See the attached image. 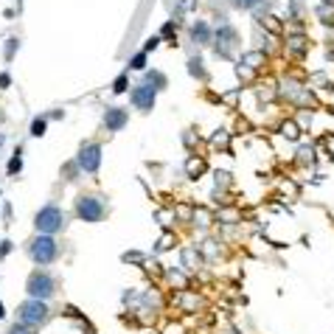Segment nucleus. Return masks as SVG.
Instances as JSON below:
<instances>
[{"label":"nucleus","mask_w":334,"mask_h":334,"mask_svg":"<svg viewBox=\"0 0 334 334\" xmlns=\"http://www.w3.org/2000/svg\"><path fill=\"white\" fill-rule=\"evenodd\" d=\"M146 85L152 87V90H163L166 87V76L163 73H146Z\"/></svg>","instance_id":"nucleus-10"},{"label":"nucleus","mask_w":334,"mask_h":334,"mask_svg":"<svg viewBox=\"0 0 334 334\" xmlns=\"http://www.w3.org/2000/svg\"><path fill=\"white\" fill-rule=\"evenodd\" d=\"M326 3H329V6H334V0H326Z\"/></svg>","instance_id":"nucleus-22"},{"label":"nucleus","mask_w":334,"mask_h":334,"mask_svg":"<svg viewBox=\"0 0 334 334\" xmlns=\"http://www.w3.org/2000/svg\"><path fill=\"white\" fill-rule=\"evenodd\" d=\"M9 334H34V329L28 323H17V326H11L9 329Z\"/></svg>","instance_id":"nucleus-16"},{"label":"nucleus","mask_w":334,"mask_h":334,"mask_svg":"<svg viewBox=\"0 0 334 334\" xmlns=\"http://www.w3.org/2000/svg\"><path fill=\"white\" fill-rule=\"evenodd\" d=\"M3 317H6V309H3V303H0V320H3Z\"/></svg>","instance_id":"nucleus-20"},{"label":"nucleus","mask_w":334,"mask_h":334,"mask_svg":"<svg viewBox=\"0 0 334 334\" xmlns=\"http://www.w3.org/2000/svg\"><path fill=\"white\" fill-rule=\"evenodd\" d=\"M127 87H129V79H127V73H121V76L112 82V93H127Z\"/></svg>","instance_id":"nucleus-12"},{"label":"nucleus","mask_w":334,"mask_h":334,"mask_svg":"<svg viewBox=\"0 0 334 334\" xmlns=\"http://www.w3.org/2000/svg\"><path fill=\"white\" fill-rule=\"evenodd\" d=\"M189 68H191V76H202V73H205V70H202V59H197V56L189 62Z\"/></svg>","instance_id":"nucleus-15"},{"label":"nucleus","mask_w":334,"mask_h":334,"mask_svg":"<svg viewBox=\"0 0 334 334\" xmlns=\"http://www.w3.org/2000/svg\"><path fill=\"white\" fill-rule=\"evenodd\" d=\"M3 143H6V138H3V135H0V149H3Z\"/></svg>","instance_id":"nucleus-21"},{"label":"nucleus","mask_w":334,"mask_h":334,"mask_svg":"<svg viewBox=\"0 0 334 334\" xmlns=\"http://www.w3.org/2000/svg\"><path fill=\"white\" fill-rule=\"evenodd\" d=\"M129 68H132V70H143L146 68V51L143 53H135V56L129 59Z\"/></svg>","instance_id":"nucleus-14"},{"label":"nucleus","mask_w":334,"mask_h":334,"mask_svg":"<svg viewBox=\"0 0 334 334\" xmlns=\"http://www.w3.org/2000/svg\"><path fill=\"white\" fill-rule=\"evenodd\" d=\"M20 169H23V152H14V157H11V163H9V174H17Z\"/></svg>","instance_id":"nucleus-13"},{"label":"nucleus","mask_w":334,"mask_h":334,"mask_svg":"<svg viewBox=\"0 0 334 334\" xmlns=\"http://www.w3.org/2000/svg\"><path fill=\"white\" fill-rule=\"evenodd\" d=\"M76 166H79V172L95 174L98 172V166H101V146L98 143L82 146V152H79V157H76Z\"/></svg>","instance_id":"nucleus-6"},{"label":"nucleus","mask_w":334,"mask_h":334,"mask_svg":"<svg viewBox=\"0 0 334 334\" xmlns=\"http://www.w3.org/2000/svg\"><path fill=\"white\" fill-rule=\"evenodd\" d=\"M28 256H31V261H34V264H40V267L53 264V261L59 258V244L53 241V236L40 233V236L28 244Z\"/></svg>","instance_id":"nucleus-1"},{"label":"nucleus","mask_w":334,"mask_h":334,"mask_svg":"<svg viewBox=\"0 0 334 334\" xmlns=\"http://www.w3.org/2000/svg\"><path fill=\"white\" fill-rule=\"evenodd\" d=\"M45 129H48V121H45V118H34V121H31V135H34V138H43Z\"/></svg>","instance_id":"nucleus-11"},{"label":"nucleus","mask_w":334,"mask_h":334,"mask_svg":"<svg viewBox=\"0 0 334 334\" xmlns=\"http://www.w3.org/2000/svg\"><path fill=\"white\" fill-rule=\"evenodd\" d=\"M154 95H157V90H152L149 85L132 87V104H135L141 112H149L154 107Z\"/></svg>","instance_id":"nucleus-7"},{"label":"nucleus","mask_w":334,"mask_h":334,"mask_svg":"<svg viewBox=\"0 0 334 334\" xmlns=\"http://www.w3.org/2000/svg\"><path fill=\"white\" fill-rule=\"evenodd\" d=\"M191 40L194 43H199V45H205V43H211V28H208V23H194L191 26Z\"/></svg>","instance_id":"nucleus-9"},{"label":"nucleus","mask_w":334,"mask_h":334,"mask_svg":"<svg viewBox=\"0 0 334 334\" xmlns=\"http://www.w3.org/2000/svg\"><path fill=\"white\" fill-rule=\"evenodd\" d=\"M157 45H160V37H152V40L146 43V51H152V48H157Z\"/></svg>","instance_id":"nucleus-19"},{"label":"nucleus","mask_w":334,"mask_h":334,"mask_svg":"<svg viewBox=\"0 0 334 334\" xmlns=\"http://www.w3.org/2000/svg\"><path fill=\"white\" fill-rule=\"evenodd\" d=\"M26 292L31 295V298H51L53 292H56V281H53V275L43 273V270H37V273L28 275V281H26Z\"/></svg>","instance_id":"nucleus-4"},{"label":"nucleus","mask_w":334,"mask_h":334,"mask_svg":"<svg viewBox=\"0 0 334 334\" xmlns=\"http://www.w3.org/2000/svg\"><path fill=\"white\" fill-rule=\"evenodd\" d=\"M34 228L40 233H56V231H62L65 228V214H62V208L59 205H45L40 214L34 216Z\"/></svg>","instance_id":"nucleus-3"},{"label":"nucleus","mask_w":334,"mask_h":334,"mask_svg":"<svg viewBox=\"0 0 334 334\" xmlns=\"http://www.w3.org/2000/svg\"><path fill=\"white\" fill-rule=\"evenodd\" d=\"M17 315H20V323L40 326V323L48 320V306H45L40 298H31V300H26V303H20Z\"/></svg>","instance_id":"nucleus-5"},{"label":"nucleus","mask_w":334,"mask_h":334,"mask_svg":"<svg viewBox=\"0 0 334 334\" xmlns=\"http://www.w3.org/2000/svg\"><path fill=\"white\" fill-rule=\"evenodd\" d=\"M258 3H261V0H233L236 9H256Z\"/></svg>","instance_id":"nucleus-17"},{"label":"nucleus","mask_w":334,"mask_h":334,"mask_svg":"<svg viewBox=\"0 0 334 334\" xmlns=\"http://www.w3.org/2000/svg\"><path fill=\"white\" fill-rule=\"evenodd\" d=\"M284 132H286V138H292V141L298 138V127H295V124H286V127H284Z\"/></svg>","instance_id":"nucleus-18"},{"label":"nucleus","mask_w":334,"mask_h":334,"mask_svg":"<svg viewBox=\"0 0 334 334\" xmlns=\"http://www.w3.org/2000/svg\"><path fill=\"white\" fill-rule=\"evenodd\" d=\"M76 216L85 222H101L107 216V202L101 197H93V194H82L76 199Z\"/></svg>","instance_id":"nucleus-2"},{"label":"nucleus","mask_w":334,"mask_h":334,"mask_svg":"<svg viewBox=\"0 0 334 334\" xmlns=\"http://www.w3.org/2000/svg\"><path fill=\"white\" fill-rule=\"evenodd\" d=\"M127 112L121 110V107H110V110L104 112V127L110 129V132H118V129L127 127Z\"/></svg>","instance_id":"nucleus-8"}]
</instances>
